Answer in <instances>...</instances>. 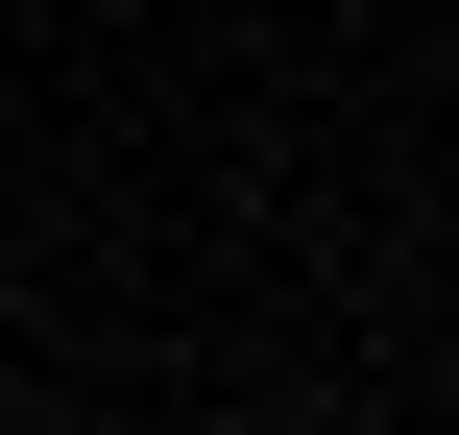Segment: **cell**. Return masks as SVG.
I'll use <instances>...</instances> for the list:
<instances>
[]
</instances>
